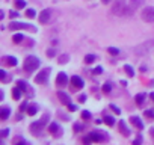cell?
I'll use <instances>...</instances> for the list:
<instances>
[{
    "instance_id": "13",
    "label": "cell",
    "mask_w": 154,
    "mask_h": 145,
    "mask_svg": "<svg viewBox=\"0 0 154 145\" xmlns=\"http://www.w3.org/2000/svg\"><path fill=\"white\" fill-rule=\"evenodd\" d=\"M9 115H11L9 107H2V109H0V119H2V121H6L9 118Z\"/></svg>"
},
{
    "instance_id": "17",
    "label": "cell",
    "mask_w": 154,
    "mask_h": 145,
    "mask_svg": "<svg viewBox=\"0 0 154 145\" xmlns=\"http://www.w3.org/2000/svg\"><path fill=\"white\" fill-rule=\"evenodd\" d=\"M143 3H145V0H130V6H131L133 9H137V8H140Z\"/></svg>"
},
{
    "instance_id": "29",
    "label": "cell",
    "mask_w": 154,
    "mask_h": 145,
    "mask_svg": "<svg viewBox=\"0 0 154 145\" xmlns=\"http://www.w3.org/2000/svg\"><path fill=\"white\" fill-rule=\"evenodd\" d=\"M26 15H27L29 18H35V17H36V12H35V9H27V11H26Z\"/></svg>"
},
{
    "instance_id": "39",
    "label": "cell",
    "mask_w": 154,
    "mask_h": 145,
    "mask_svg": "<svg viewBox=\"0 0 154 145\" xmlns=\"http://www.w3.org/2000/svg\"><path fill=\"white\" fill-rule=\"evenodd\" d=\"M27 107H29V106H27V103L24 101V103L20 106V112H24V110H27Z\"/></svg>"
},
{
    "instance_id": "24",
    "label": "cell",
    "mask_w": 154,
    "mask_h": 145,
    "mask_svg": "<svg viewBox=\"0 0 154 145\" xmlns=\"http://www.w3.org/2000/svg\"><path fill=\"white\" fill-rule=\"evenodd\" d=\"M48 131H50V133H57V131H59V125H57L56 122H51V124L48 125Z\"/></svg>"
},
{
    "instance_id": "27",
    "label": "cell",
    "mask_w": 154,
    "mask_h": 145,
    "mask_svg": "<svg viewBox=\"0 0 154 145\" xmlns=\"http://www.w3.org/2000/svg\"><path fill=\"white\" fill-rule=\"evenodd\" d=\"M95 59H97V57H95L94 54H86V56H85V62H86V63H92Z\"/></svg>"
},
{
    "instance_id": "11",
    "label": "cell",
    "mask_w": 154,
    "mask_h": 145,
    "mask_svg": "<svg viewBox=\"0 0 154 145\" xmlns=\"http://www.w3.org/2000/svg\"><path fill=\"white\" fill-rule=\"evenodd\" d=\"M130 122H131L136 128H139V130H142V128H143V122L140 121V118H139V116H131V118H130Z\"/></svg>"
},
{
    "instance_id": "25",
    "label": "cell",
    "mask_w": 154,
    "mask_h": 145,
    "mask_svg": "<svg viewBox=\"0 0 154 145\" xmlns=\"http://www.w3.org/2000/svg\"><path fill=\"white\" fill-rule=\"evenodd\" d=\"M110 91H112V83H110V82H106V83L103 85V92H104V94H109Z\"/></svg>"
},
{
    "instance_id": "18",
    "label": "cell",
    "mask_w": 154,
    "mask_h": 145,
    "mask_svg": "<svg viewBox=\"0 0 154 145\" xmlns=\"http://www.w3.org/2000/svg\"><path fill=\"white\" fill-rule=\"evenodd\" d=\"M124 71L127 72L128 77H133V76H134V68H133L131 65H124Z\"/></svg>"
},
{
    "instance_id": "10",
    "label": "cell",
    "mask_w": 154,
    "mask_h": 145,
    "mask_svg": "<svg viewBox=\"0 0 154 145\" xmlns=\"http://www.w3.org/2000/svg\"><path fill=\"white\" fill-rule=\"evenodd\" d=\"M151 44H154V41H149V42H146V44H142V45H139V47H136L134 48V53H137V54H143V53H148L149 51V45Z\"/></svg>"
},
{
    "instance_id": "35",
    "label": "cell",
    "mask_w": 154,
    "mask_h": 145,
    "mask_svg": "<svg viewBox=\"0 0 154 145\" xmlns=\"http://www.w3.org/2000/svg\"><path fill=\"white\" fill-rule=\"evenodd\" d=\"M109 107H110V109H112V110H113V112H115V113H118V115H119V113H121V109H119V107H118V106H115V104H110V106H109Z\"/></svg>"
},
{
    "instance_id": "36",
    "label": "cell",
    "mask_w": 154,
    "mask_h": 145,
    "mask_svg": "<svg viewBox=\"0 0 154 145\" xmlns=\"http://www.w3.org/2000/svg\"><path fill=\"white\" fill-rule=\"evenodd\" d=\"M145 116H148V118H154V110H151V109L145 110Z\"/></svg>"
},
{
    "instance_id": "38",
    "label": "cell",
    "mask_w": 154,
    "mask_h": 145,
    "mask_svg": "<svg viewBox=\"0 0 154 145\" xmlns=\"http://www.w3.org/2000/svg\"><path fill=\"white\" fill-rule=\"evenodd\" d=\"M68 110H69V112H75V110H77V106L69 103V104H68Z\"/></svg>"
},
{
    "instance_id": "1",
    "label": "cell",
    "mask_w": 154,
    "mask_h": 145,
    "mask_svg": "<svg viewBox=\"0 0 154 145\" xmlns=\"http://www.w3.org/2000/svg\"><path fill=\"white\" fill-rule=\"evenodd\" d=\"M133 8L128 5H125L124 2H121V0H118V2L112 6V14H115V15H121V17H130L131 14H133Z\"/></svg>"
},
{
    "instance_id": "4",
    "label": "cell",
    "mask_w": 154,
    "mask_h": 145,
    "mask_svg": "<svg viewBox=\"0 0 154 145\" xmlns=\"http://www.w3.org/2000/svg\"><path fill=\"white\" fill-rule=\"evenodd\" d=\"M140 17H142V20L146 21V23H154V6H146V8H143Z\"/></svg>"
},
{
    "instance_id": "28",
    "label": "cell",
    "mask_w": 154,
    "mask_h": 145,
    "mask_svg": "<svg viewBox=\"0 0 154 145\" xmlns=\"http://www.w3.org/2000/svg\"><path fill=\"white\" fill-rule=\"evenodd\" d=\"M17 85H18V88H20L21 91H26V89H27V83H26L24 80H18Z\"/></svg>"
},
{
    "instance_id": "12",
    "label": "cell",
    "mask_w": 154,
    "mask_h": 145,
    "mask_svg": "<svg viewBox=\"0 0 154 145\" xmlns=\"http://www.w3.org/2000/svg\"><path fill=\"white\" fill-rule=\"evenodd\" d=\"M101 133L103 131H92V133H89V139L92 142H100V140H103V134Z\"/></svg>"
},
{
    "instance_id": "15",
    "label": "cell",
    "mask_w": 154,
    "mask_h": 145,
    "mask_svg": "<svg viewBox=\"0 0 154 145\" xmlns=\"http://www.w3.org/2000/svg\"><path fill=\"white\" fill-rule=\"evenodd\" d=\"M57 97H59V100H60V103H62V104H66V106H68V104L71 103V101H69L68 94H65V92H59V94H57Z\"/></svg>"
},
{
    "instance_id": "44",
    "label": "cell",
    "mask_w": 154,
    "mask_h": 145,
    "mask_svg": "<svg viewBox=\"0 0 154 145\" xmlns=\"http://www.w3.org/2000/svg\"><path fill=\"white\" fill-rule=\"evenodd\" d=\"M110 2H112V0H103V3H104V5H107V3H110Z\"/></svg>"
},
{
    "instance_id": "6",
    "label": "cell",
    "mask_w": 154,
    "mask_h": 145,
    "mask_svg": "<svg viewBox=\"0 0 154 145\" xmlns=\"http://www.w3.org/2000/svg\"><path fill=\"white\" fill-rule=\"evenodd\" d=\"M9 27H11L12 30H20V29H29V30H32V32H36V27H32V26H29V24H26V23H17V21H12V23L9 24Z\"/></svg>"
},
{
    "instance_id": "26",
    "label": "cell",
    "mask_w": 154,
    "mask_h": 145,
    "mask_svg": "<svg viewBox=\"0 0 154 145\" xmlns=\"http://www.w3.org/2000/svg\"><path fill=\"white\" fill-rule=\"evenodd\" d=\"M104 122H106L109 127H112V125L115 124V119H113V116H109V115H107V116L104 118Z\"/></svg>"
},
{
    "instance_id": "46",
    "label": "cell",
    "mask_w": 154,
    "mask_h": 145,
    "mask_svg": "<svg viewBox=\"0 0 154 145\" xmlns=\"http://www.w3.org/2000/svg\"><path fill=\"white\" fill-rule=\"evenodd\" d=\"M151 98H152V101H154V92H151Z\"/></svg>"
},
{
    "instance_id": "5",
    "label": "cell",
    "mask_w": 154,
    "mask_h": 145,
    "mask_svg": "<svg viewBox=\"0 0 154 145\" xmlns=\"http://www.w3.org/2000/svg\"><path fill=\"white\" fill-rule=\"evenodd\" d=\"M48 76H50V69H42L41 72H38L36 77H35V83H45L48 80Z\"/></svg>"
},
{
    "instance_id": "21",
    "label": "cell",
    "mask_w": 154,
    "mask_h": 145,
    "mask_svg": "<svg viewBox=\"0 0 154 145\" xmlns=\"http://www.w3.org/2000/svg\"><path fill=\"white\" fill-rule=\"evenodd\" d=\"M23 39H24V35H23V33H15V35L12 36V41H14L15 44H20Z\"/></svg>"
},
{
    "instance_id": "32",
    "label": "cell",
    "mask_w": 154,
    "mask_h": 145,
    "mask_svg": "<svg viewBox=\"0 0 154 145\" xmlns=\"http://www.w3.org/2000/svg\"><path fill=\"white\" fill-rule=\"evenodd\" d=\"M0 80L6 82V71L5 69H0Z\"/></svg>"
},
{
    "instance_id": "2",
    "label": "cell",
    "mask_w": 154,
    "mask_h": 145,
    "mask_svg": "<svg viewBox=\"0 0 154 145\" xmlns=\"http://www.w3.org/2000/svg\"><path fill=\"white\" fill-rule=\"evenodd\" d=\"M41 65V60L36 57V56H33V54H30V56H27L26 59H24V63H23V69L24 71H27V72H33L38 66Z\"/></svg>"
},
{
    "instance_id": "19",
    "label": "cell",
    "mask_w": 154,
    "mask_h": 145,
    "mask_svg": "<svg viewBox=\"0 0 154 145\" xmlns=\"http://www.w3.org/2000/svg\"><path fill=\"white\" fill-rule=\"evenodd\" d=\"M38 109H39V107H38L36 104H32V106H29V107H27V110H26V112H27V115L33 116V115L38 112Z\"/></svg>"
},
{
    "instance_id": "7",
    "label": "cell",
    "mask_w": 154,
    "mask_h": 145,
    "mask_svg": "<svg viewBox=\"0 0 154 145\" xmlns=\"http://www.w3.org/2000/svg\"><path fill=\"white\" fill-rule=\"evenodd\" d=\"M50 15H51V11H50V9H44V11L39 12V15H38V21H39L41 24H45V23L50 20Z\"/></svg>"
},
{
    "instance_id": "33",
    "label": "cell",
    "mask_w": 154,
    "mask_h": 145,
    "mask_svg": "<svg viewBox=\"0 0 154 145\" xmlns=\"http://www.w3.org/2000/svg\"><path fill=\"white\" fill-rule=\"evenodd\" d=\"M45 54H47L48 57H53V56L56 54V50H54V48H48V50L45 51Z\"/></svg>"
},
{
    "instance_id": "22",
    "label": "cell",
    "mask_w": 154,
    "mask_h": 145,
    "mask_svg": "<svg viewBox=\"0 0 154 145\" xmlns=\"http://www.w3.org/2000/svg\"><path fill=\"white\" fill-rule=\"evenodd\" d=\"M15 8L17 9H24L26 8V0H15Z\"/></svg>"
},
{
    "instance_id": "9",
    "label": "cell",
    "mask_w": 154,
    "mask_h": 145,
    "mask_svg": "<svg viewBox=\"0 0 154 145\" xmlns=\"http://www.w3.org/2000/svg\"><path fill=\"white\" fill-rule=\"evenodd\" d=\"M56 83H57V86H60V88H63V86L68 85V77H66L65 72H59L57 77H56Z\"/></svg>"
},
{
    "instance_id": "14",
    "label": "cell",
    "mask_w": 154,
    "mask_h": 145,
    "mask_svg": "<svg viewBox=\"0 0 154 145\" xmlns=\"http://www.w3.org/2000/svg\"><path fill=\"white\" fill-rule=\"evenodd\" d=\"M3 62L6 65H9V66H15L17 65V57H14V56H5L3 57Z\"/></svg>"
},
{
    "instance_id": "8",
    "label": "cell",
    "mask_w": 154,
    "mask_h": 145,
    "mask_svg": "<svg viewBox=\"0 0 154 145\" xmlns=\"http://www.w3.org/2000/svg\"><path fill=\"white\" fill-rule=\"evenodd\" d=\"M83 80L79 77V76H72L71 77V88H72V91L74 89H80V88H83Z\"/></svg>"
},
{
    "instance_id": "43",
    "label": "cell",
    "mask_w": 154,
    "mask_h": 145,
    "mask_svg": "<svg viewBox=\"0 0 154 145\" xmlns=\"http://www.w3.org/2000/svg\"><path fill=\"white\" fill-rule=\"evenodd\" d=\"M79 101H80V103H85V101H86V97H85V95H80V97H79Z\"/></svg>"
},
{
    "instance_id": "30",
    "label": "cell",
    "mask_w": 154,
    "mask_h": 145,
    "mask_svg": "<svg viewBox=\"0 0 154 145\" xmlns=\"http://www.w3.org/2000/svg\"><path fill=\"white\" fill-rule=\"evenodd\" d=\"M107 51H109L110 54H113V56H116V54H119V50H118L116 47H109V48H107Z\"/></svg>"
},
{
    "instance_id": "16",
    "label": "cell",
    "mask_w": 154,
    "mask_h": 145,
    "mask_svg": "<svg viewBox=\"0 0 154 145\" xmlns=\"http://www.w3.org/2000/svg\"><path fill=\"white\" fill-rule=\"evenodd\" d=\"M119 131L122 133V136H128L130 134V130H128V127L125 125L124 121H119Z\"/></svg>"
},
{
    "instance_id": "23",
    "label": "cell",
    "mask_w": 154,
    "mask_h": 145,
    "mask_svg": "<svg viewBox=\"0 0 154 145\" xmlns=\"http://www.w3.org/2000/svg\"><path fill=\"white\" fill-rule=\"evenodd\" d=\"M12 95H14V100H18L20 97H21V89L17 86V88H14L12 89Z\"/></svg>"
},
{
    "instance_id": "31",
    "label": "cell",
    "mask_w": 154,
    "mask_h": 145,
    "mask_svg": "<svg viewBox=\"0 0 154 145\" xmlns=\"http://www.w3.org/2000/svg\"><path fill=\"white\" fill-rule=\"evenodd\" d=\"M68 59H69V56H68V54H62V56L59 57V63H66V62H68Z\"/></svg>"
},
{
    "instance_id": "41",
    "label": "cell",
    "mask_w": 154,
    "mask_h": 145,
    "mask_svg": "<svg viewBox=\"0 0 154 145\" xmlns=\"http://www.w3.org/2000/svg\"><path fill=\"white\" fill-rule=\"evenodd\" d=\"M9 15H11V18H17V17H18V12H15V11H11V14H9Z\"/></svg>"
},
{
    "instance_id": "42",
    "label": "cell",
    "mask_w": 154,
    "mask_h": 145,
    "mask_svg": "<svg viewBox=\"0 0 154 145\" xmlns=\"http://www.w3.org/2000/svg\"><path fill=\"white\" fill-rule=\"evenodd\" d=\"M140 142H142V137H140V136H137V137L133 140V143H140Z\"/></svg>"
},
{
    "instance_id": "37",
    "label": "cell",
    "mask_w": 154,
    "mask_h": 145,
    "mask_svg": "<svg viewBox=\"0 0 154 145\" xmlns=\"http://www.w3.org/2000/svg\"><path fill=\"white\" fill-rule=\"evenodd\" d=\"M94 74H101V72H103V68L101 66H97V68H94Z\"/></svg>"
},
{
    "instance_id": "34",
    "label": "cell",
    "mask_w": 154,
    "mask_h": 145,
    "mask_svg": "<svg viewBox=\"0 0 154 145\" xmlns=\"http://www.w3.org/2000/svg\"><path fill=\"white\" fill-rule=\"evenodd\" d=\"M82 118H83V119H91V112L83 110V112H82Z\"/></svg>"
},
{
    "instance_id": "45",
    "label": "cell",
    "mask_w": 154,
    "mask_h": 145,
    "mask_svg": "<svg viewBox=\"0 0 154 145\" xmlns=\"http://www.w3.org/2000/svg\"><path fill=\"white\" fill-rule=\"evenodd\" d=\"M149 131H151V136H152V137H154V127H152V128H151V130H149Z\"/></svg>"
},
{
    "instance_id": "40",
    "label": "cell",
    "mask_w": 154,
    "mask_h": 145,
    "mask_svg": "<svg viewBox=\"0 0 154 145\" xmlns=\"http://www.w3.org/2000/svg\"><path fill=\"white\" fill-rule=\"evenodd\" d=\"M0 133H2V137H6V136H8V133H9V130H8V128H3Z\"/></svg>"
},
{
    "instance_id": "3",
    "label": "cell",
    "mask_w": 154,
    "mask_h": 145,
    "mask_svg": "<svg viewBox=\"0 0 154 145\" xmlns=\"http://www.w3.org/2000/svg\"><path fill=\"white\" fill-rule=\"evenodd\" d=\"M47 119H48V115H44V116H42V119H39V121H36V122L30 124V131H32L33 134H39V133H41V130L44 128V125L47 124Z\"/></svg>"
},
{
    "instance_id": "20",
    "label": "cell",
    "mask_w": 154,
    "mask_h": 145,
    "mask_svg": "<svg viewBox=\"0 0 154 145\" xmlns=\"http://www.w3.org/2000/svg\"><path fill=\"white\" fill-rule=\"evenodd\" d=\"M145 98H146V95H145V94H137V95L134 97V101H136V104H139V106H140V104L145 101Z\"/></svg>"
}]
</instances>
